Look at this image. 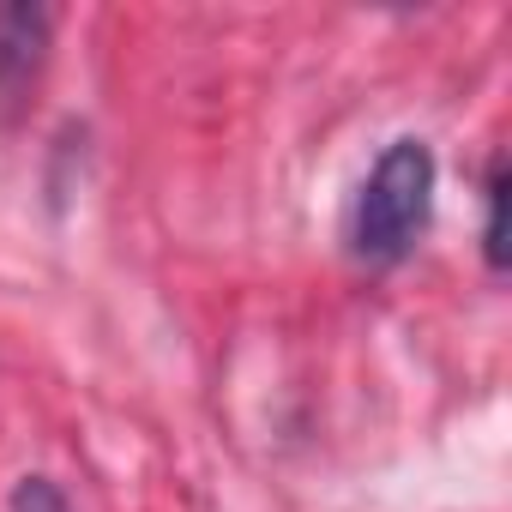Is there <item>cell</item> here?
Listing matches in <instances>:
<instances>
[{
	"label": "cell",
	"mask_w": 512,
	"mask_h": 512,
	"mask_svg": "<svg viewBox=\"0 0 512 512\" xmlns=\"http://www.w3.org/2000/svg\"><path fill=\"white\" fill-rule=\"evenodd\" d=\"M434 211V151L422 139H392L368 169L350 211V253L362 266H398Z\"/></svg>",
	"instance_id": "cell-1"
},
{
	"label": "cell",
	"mask_w": 512,
	"mask_h": 512,
	"mask_svg": "<svg viewBox=\"0 0 512 512\" xmlns=\"http://www.w3.org/2000/svg\"><path fill=\"white\" fill-rule=\"evenodd\" d=\"M43 49H49V13L0 7V103H19L37 85Z\"/></svg>",
	"instance_id": "cell-2"
},
{
	"label": "cell",
	"mask_w": 512,
	"mask_h": 512,
	"mask_svg": "<svg viewBox=\"0 0 512 512\" xmlns=\"http://www.w3.org/2000/svg\"><path fill=\"white\" fill-rule=\"evenodd\" d=\"M482 199H488V229H482V247H488V266L500 272V266H506V235H500V205H506V175H500V163L488 169V187H482Z\"/></svg>",
	"instance_id": "cell-3"
},
{
	"label": "cell",
	"mask_w": 512,
	"mask_h": 512,
	"mask_svg": "<svg viewBox=\"0 0 512 512\" xmlns=\"http://www.w3.org/2000/svg\"><path fill=\"white\" fill-rule=\"evenodd\" d=\"M13 512H73V506H67V494L49 476H25L13 488Z\"/></svg>",
	"instance_id": "cell-4"
}]
</instances>
